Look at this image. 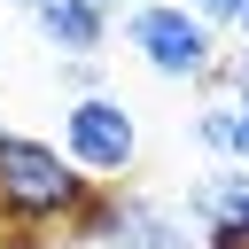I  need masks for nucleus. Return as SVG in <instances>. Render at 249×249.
Here are the masks:
<instances>
[{"label":"nucleus","mask_w":249,"mask_h":249,"mask_svg":"<svg viewBox=\"0 0 249 249\" xmlns=\"http://www.w3.org/2000/svg\"><path fill=\"white\" fill-rule=\"evenodd\" d=\"M86 195H93V179L62 148L0 132V226H16V233H54L62 226L70 233V218L86 210Z\"/></svg>","instance_id":"f257e3e1"},{"label":"nucleus","mask_w":249,"mask_h":249,"mask_svg":"<svg viewBox=\"0 0 249 249\" xmlns=\"http://www.w3.org/2000/svg\"><path fill=\"white\" fill-rule=\"evenodd\" d=\"M62 156L101 187V179H117V171H132V156H140V124H132V109L117 101V93H78L70 109H62Z\"/></svg>","instance_id":"7ed1b4c3"},{"label":"nucleus","mask_w":249,"mask_h":249,"mask_svg":"<svg viewBox=\"0 0 249 249\" xmlns=\"http://www.w3.org/2000/svg\"><path fill=\"white\" fill-rule=\"evenodd\" d=\"M241 8H249V0H195L202 23H241Z\"/></svg>","instance_id":"9d476101"},{"label":"nucleus","mask_w":249,"mask_h":249,"mask_svg":"<svg viewBox=\"0 0 249 249\" xmlns=\"http://www.w3.org/2000/svg\"><path fill=\"white\" fill-rule=\"evenodd\" d=\"M109 249H202V241H187V218H179L171 202L124 195V210H117V233H109Z\"/></svg>","instance_id":"39448f33"},{"label":"nucleus","mask_w":249,"mask_h":249,"mask_svg":"<svg viewBox=\"0 0 249 249\" xmlns=\"http://www.w3.org/2000/svg\"><path fill=\"white\" fill-rule=\"evenodd\" d=\"M124 39H132V54L156 70V78H210L218 70V39H210V23L195 16V8H171V0H148V8H132L124 16Z\"/></svg>","instance_id":"f03ea898"},{"label":"nucleus","mask_w":249,"mask_h":249,"mask_svg":"<svg viewBox=\"0 0 249 249\" xmlns=\"http://www.w3.org/2000/svg\"><path fill=\"white\" fill-rule=\"evenodd\" d=\"M70 86H78V93H101V62H93V54H70Z\"/></svg>","instance_id":"1a4fd4ad"},{"label":"nucleus","mask_w":249,"mask_h":249,"mask_svg":"<svg viewBox=\"0 0 249 249\" xmlns=\"http://www.w3.org/2000/svg\"><path fill=\"white\" fill-rule=\"evenodd\" d=\"M241 39H249V8H241Z\"/></svg>","instance_id":"ddd939ff"},{"label":"nucleus","mask_w":249,"mask_h":249,"mask_svg":"<svg viewBox=\"0 0 249 249\" xmlns=\"http://www.w3.org/2000/svg\"><path fill=\"white\" fill-rule=\"evenodd\" d=\"M241 163H249V148H241Z\"/></svg>","instance_id":"2eb2a0df"},{"label":"nucleus","mask_w":249,"mask_h":249,"mask_svg":"<svg viewBox=\"0 0 249 249\" xmlns=\"http://www.w3.org/2000/svg\"><path fill=\"white\" fill-rule=\"evenodd\" d=\"M0 249H47V233H16V226H0Z\"/></svg>","instance_id":"9b49d317"},{"label":"nucleus","mask_w":249,"mask_h":249,"mask_svg":"<svg viewBox=\"0 0 249 249\" xmlns=\"http://www.w3.org/2000/svg\"><path fill=\"white\" fill-rule=\"evenodd\" d=\"M195 140H202L210 156H233V163H241V148H249V101L210 93V101H202V117H195Z\"/></svg>","instance_id":"0eeeda50"},{"label":"nucleus","mask_w":249,"mask_h":249,"mask_svg":"<svg viewBox=\"0 0 249 249\" xmlns=\"http://www.w3.org/2000/svg\"><path fill=\"white\" fill-rule=\"evenodd\" d=\"M117 210H124V195L93 187V195H86V210L70 218V241H109V233H117Z\"/></svg>","instance_id":"6e6552de"},{"label":"nucleus","mask_w":249,"mask_h":249,"mask_svg":"<svg viewBox=\"0 0 249 249\" xmlns=\"http://www.w3.org/2000/svg\"><path fill=\"white\" fill-rule=\"evenodd\" d=\"M86 8H93V16H117V8H124V0H86Z\"/></svg>","instance_id":"f8f14e48"},{"label":"nucleus","mask_w":249,"mask_h":249,"mask_svg":"<svg viewBox=\"0 0 249 249\" xmlns=\"http://www.w3.org/2000/svg\"><path fill=\"white\" fill-rule=\"evenodd\" d=\"M16 8H39V0H16Z\"/></svg>","instance_id":"4468645a"},{"label":"nucleus","mask_w":249,"mask_h":249,"mask_svg":"<svg viewBox=\"0 0 249 249\" xmlns=\"http://www.w3.org/2000/svg\"><path fill=\"white\" fill-rule=\"evenodd\" d=\"M31 16H39V31L62 47V62H70V54H93V47L109 39V16H93L86 0H39Z\"/></svg>","instance_id":"423d86ee"},{"label":"nucleus","mask_w":249,"mask_h":249,"mask_svg":"<svg viewBox=\"0 0 249 249\" xmlns=\"http://www.w3.org/2000/svg\"><path fill=\"white\" fill-rule=\"evenodd\" d=\"M187 218L202 233H241L249 226V163H218L187 187Z\"/></svg>","instance_id":"20e7f679"}]
</instances>
